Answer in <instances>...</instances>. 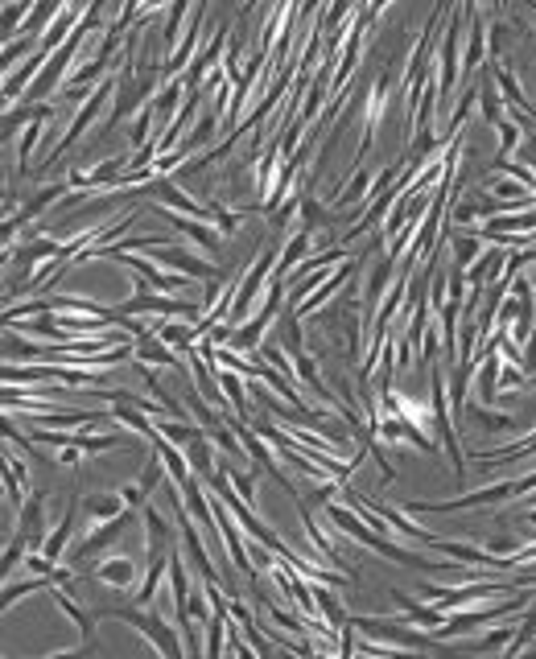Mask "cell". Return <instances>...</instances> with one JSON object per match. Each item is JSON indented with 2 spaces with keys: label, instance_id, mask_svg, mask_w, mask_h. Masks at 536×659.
<instances>
[{
  "label": "cell",
  "instance_id": "d4e9b609",
  "mask_svg": "<svg viewBox=\"0 0 536 659\" xmlns=\"http://www.w3.org/2000/svg\"><path fill=\"white\" fill-rule=\"evenodd\" d=\"M462 412L471 416L475 425H483L487 433H512V429H516V416H512V412H504V408H487V404H479V400H466Z\"/></svg>",
  "mask_w": 536,
  "mask_h": 659
},
{
  "label": "cell",
  "instance_id": "83f0119b",
  "mask_svg": "<svg viewBox=\"0 0 536 659\" xmlns=\"http://www.w3.org/2000/svg\"><path fill=\"white\" fill-rule=\"evenodd\" d=\"M219 375V388H223V396H227V404H231V412L240 416V421H248V412H252V404H248V388H244V379L236 375V371H215Z\"/></svg>",
  "mask_w": 536,
  "mask_h": 659
},
{
  "label": "cell",
  "instance_id": "5b68a950",
  "mask_svg": "<svg viewBox=\"0 0 536 659\" xmlns=\"http://www.w3.org/2000/svg\"><path fill=\"white\" fill-rule=\"evenodd\" d=\"M429 404H433V429H438V445L446 449V458L454 462V478L466 474V454L454 433V412H450V384L442 367H429Z\"/></svg>",
  "mask_w": 536,
  "mask_h": 659
},
{
  "label": "cell",
  "instance_id": "d6986e66",
  "mask_svg": "<svg viewBox=\"0 0 536 659\" xmlns=\"http://www.w3.org/2000/svg\"><path fill=\"white\" fill-rule=\"evenodd\" d=\"M95 577L104 581L108 589H132V581H137V561L124 557V552H116V557H104L95 565Z\"/></svg>",
  "mask_w": 536,
  "mask_h": 659
},
{
  "label": "cell",
  "instance_id": "4316f807",
  "mask_svg": "<svg viewBox=\"0 0 536 659\" xmlns=\"http://www.w3.org/2000/svg\"><path fill=\"white\" fill-rule=\"evenodd\" d=\"M273 342L281 346V351L293 359V355H301L306 351V338H301V318L293 314V309L285 305L281 314H277V334H273Z\"/></svg>",
  "mask_w": 536,
  "mask_h": 659
},
{
  "label": "cell",
  "instance_id": "d590c367",
  "mask_svg": "<svg viewBox=\"0 0 536 659\" xmlns=\"http://www.w3.org/2000/svg\"><path fill=\"white\" fill-rule=\"evenodd\" d=\"M38 46H42V42H33V38H17L13 46H5V66H13L21 54H38Z\"/></svg>",
  "mask_w": 536,
  "mask_h": 659
},
{
  "label": "cell",
  "instance_id": "cb8c5ba5",
  "mask_svg": "<svg viewBox=\"0 0 536 659\" xmlns=\"http://www.w3.org/2000/svg\"><path fill=\"white\" fill-rule=\"evenodd\" d=\"M157 338L165 342V346H174V351L186 359L190 351H194V346H198V338H203V334H198V326L194 322H157Z\"/></svg>",
  "mask_w": 536,
  "mask_h": 659
},
{
  "label": "cell",
  "instance_id": "74e56055",
  "mask_svg": "<svg viewBox=\"0 0 536 659\" xmlns=\"http://www.w3.org/2000/svg\"><path fill=\"white\" fill-rule=\"evenodd\" d=\"M524 524H528V528H524L520 536H524V544H528V540H536V507H532V511H524Z\"/></svg>",
  "mask_w": 536,
  "mask_h": 659
},
{
  "label": "cell",
  "instance_id": "30bf717a",
  "mask_svg": "<svg viewBox=\"0 0 536 659\" xmlns=\"http://www.w3.org/2000/svg\"><path fill=\"white\" fill-rule=\"evenodd\" d=\"M132 519H137V511H124V515H116V519H108V524H95L91 532H87V540L75 548V552H66V565H75L79 569V561H87V557H95V552H104L108 544H116L128 528H132Z\"/></svg>",
  "mask_w": 536,
  "mask_h": 659
},
{
  "label": "cell",
  "instance_id": "277c9868",
  "mask_svg": "<svg viewBox=\"0 0 536 659\" xmlns=\"http://www.w3.org/2000/svg\"><path fill=\"white\" fill-rule=\"evenodd\" d=\"M351 627L363 635V639H376V643H388L396 651H433L438 643H433V635H425L421 627H413V622L405 618H376V614H351L347 618Z\"/></svg>",
  "mask_w": 536,
  "mask_h": 659
},
{
  "label": "cell",
  "instance_id": "f546056e",
  "mask_svg": "<svg viewBox=\"0 0 536 659\" xmlns=\"http://www.w3.org/2000/svg\"><path fill=\"white\" fill-rule=\"evenodd\" d=\"M50 120H54V103H42V116L21 132V173H29V157H33V149H38V136H42V128Z\"/></svg>",
  "mask_w": 536,
  "mask_h": 659
},
{
  "label": "cell",
  "instance_id": "8fae6325",
  "mask_svg": "<svg viewBox=\"0 0 536 659\" xmlns=\"http://www.w3.org/2000/svg\"><path fill=\"white\" fill-rule=\"evenodd\" d=\"M153 211H157L165 223H170L174 231H182L194 248H207L211 256L219 252V244H223V231H219V227H211V223H198V219H186V215L170 211V206H153Z\"/></svg>",
  "mask_w": 536,
  "mask_h": 659
},
{
  "label": "cell",
  "instance_id": "4dcf8cb0",
  "mask_svg": "<svg viewBox=\"0 0 536 659\" xmlns=\"http://www.w3.org/2000/svg\"><path fill=\"white\" fill-rule=\"evenodd\" d=\"M512 639H516V622H504V627H495V631H487L483 639L462 643V647H466V651H508Z\"/></svg>",
  "mask_w": 536,
  "mask_h": 659
},
{
  "label": "cell",
  "instance_id": "ac0fdd59",
  "mask_svg": "<svg viewBox=\"0 0 536 659\" xmlns=\"http://www.w3.org/2000/svg\"><path fill=\"white\" fill-rule=\"evenodd\" d=\"M54 606L79 627V651H91V647H95V618H99V614H87L83 606H75L71 594H66L62 585H54Z\"/></svg>",
  "mask_w": 536,
  "mask_h": 659
},
{
  "label": "cell",
  "instance_id": "9c48e42d",
  "mask_svg": "<svg viewBox=\"0 0 536 659\" xmlns=\"http://www.w3.org/2000/svg\"><path fill=\"white\" fill-rule=\"evenodd\" d=\"M108 99H116V79H112V75H108L104 83H99V87H95V91L87 95V103H83V108H79V116L71 120V128H66V132H62V141H58V145L50 149V157L42 161V169H54V165H58V157H62L66 149H71V145L79 141V136H83V132H87L91 124H95V116H99V108H104V103H108Z\"/></svg>",
  "mask_w": 536,
  "mask_h": 659
},
{
  "label": "cell",
  "instance_id": "f35d334b",
  "mask_svg": "<svg viewBox=\"0 0 536 659\" xmlns=\"http://www.w3.org/2000/svg\"><path fill=\"white\" fill-rule=\"evenodd\" d=\"M528 13H532V21H536V5H532V9H528Z\"/></svg>",
  "mask_w": 536,
  "mask_h": 659
},
{
  "label": "cell",
  "instance_id": "52a82bcc",
  "mask_svg": "<svg viewBox=\"0 0 536 659\" xmlns=\"http://www.w3.org/2000/svg\"><path fill=\"white\" fill-rule=\"evenodd\" d=\"M462 21H466V13L462 9H450V17H446V38H442V50H438V58H433V66H438V108L450 99V91H454V83H458V75H462Z\"/></svg>",
  "mask_w": 536,
  "mask_h": 659
},
{
  "label": "cell",
  "instance_id": "8992f818",
  "mask_svg": "<svg viewBox=\"0 0 536 659\" xmlns=\"http://www.w3.org/2000/svg\"><path fill=\"white\" fill-rule=\"evenodd\" d=\"M99 618H120V622H128L137 635H145L161 655H170V659H178V655H186V643H182V631H174V627H165V618H157V614H145V610H128V606H116V610H99Z\"/></svg>",
  "mask_w": 536,
  "mask_h": 659
},
{
  "label": "cell",
  "instance_id": "836d02e7",
  "mask_svg": "<svg viewBox=\"0 0 536 659\" xmlns=\"http://www.w3.org/2000/svg\"><path fill=\"white\" fill-rule=\"evenodd\" d=\"M223 470H227V478H231V487L240 491V499L256 503V474H252V470H240V466H223Z\"/></svg>",
  "mask_w": 536,
  "mask_h": 659
},
{
  "label": "cell",
  "instance_id": "4fadbf2b",
  "mask_svg": "<svg viewBox=\"0 0 536 659\" xmlns=\"http://www.w3.org/2000/svg\"><path fill=\"white\" fill-rule=\"evenodd\" d=\"M66 190H71V182H54V186H46V190H38V194H33L25 206H21V211L17 215H5V227H0V231H5V244H9V239L29 223V219H38L42 211H46V206H54L58 198H66Z\"/></svg>",
  "mask_w": 536,
  "mask_h": 659
},
{
  "label": "cell",
  "instance_id": "484cf974",
  "mask_svg": "<svg viewBox=\"0 0 536 659\" xmlns=\"http://www.w3.org/2000/svg\"><path fill=\"white\" fill-rule=\"evenodd\" d=\"M372 186H376V169H372V165H359L355 178H351L339 194H334V202H339V206H351V211H355V206H363L367 198H372Z\"/></svg>",
  "mask_w": 536,
  "mask_h": 659
},
{
  "label": "cell",
  "instance_id": "2e32d148",
  "mask_svg": "<svg viewBox=\"0 0 536 659\" xmlns=\"http://www.w3.org/2000/svg\"><path fill=\"white\" fill-rule=\"evenodd\" d=\"M310 252H314V235L310 231H293L285 244H281V256H277V281H289V276L310 260Z\"/></svg>",
  "mask_w": 536,
  "mask_h": 659
},
{
  "label": "cell",
  "instance_id": "7c38bea8",
  "mask_svg": "<svg viewBox=\"0 0 536 659\" xmlns=\"http://www.w3.org/2000/svg\"><path fill=\"white\" fill-rule=\"evenodd\" d=\"M388 598H392V606H396V614L405 618V622H413V627H421V631H438L442 622H446V614L433 606V602H417V598H409L405 589H388Z\"/></svg>",
  "mask_w": 536,
  "mask_h": 659
},
{
  "label": "cell",
  "instance_id": "6da1fadb",
  "mask_svg": "<svg viewBox=\"0 0 536 659\" xmlns=\"http://www.w3.org/2000/svg\"><path fill=\"white\" fill-rule=\"evenodd\" d=\"M524 491H536V470L524 478H508V482H491V487L475 491V495H458L446 503H405L409 515H454V511H475V507H499V503H512Z\"/></svg>",
  "mask_w": 536,
  "mask_h": 659
},
{
  "label": "cell",
  "instance_id": "7a4b0ae2",
  "mask_svg": "<svg viewBox=\"0 0 536 659\" xmlns=\"http://www.w3.org/2000/svg\"><path fill=\"white\" fill-rule=\"evenodd\" d=\"M532 602V594H524V589H516L512 598H504V602H491V606H462V610H450L446 614V622L438 631H433V643H450V639H458V635H475V631H483L487 622H504L508 614H516V610H524Z\"/></svg>",
  "mask_w": 536,
  "mask_h": 659
},
{
  "label": "cell",
  "instance_id": "5bb4252c",
  "mask_svg": "<svg viewBox=\"0 0 536 659\" xmlns=\"http://www.w3.org/2000/svg\"><path fill=\"white\" fill-rule=\"evenodd\" d=\"M17 532H21L33 548H42V544H46L50 528H46V499H42V495H33V491H29V499H25L21 511H17Z\"/></svg>",
  "mask_w": 536,
  "mask_h": 659
},
{
  "label": "cell",
  "instance_id": "603a6c76",
  "mask_svg": "<svg viewBox=\"0 0 536 659\" xmlns=\"http://www.w3.org/2000/svg\"><path fill=\"white\" fill-rule=\"evenodd\" d=\"M128 511V503H124V495L120 491H104V495H87L83 499V519L87 524H108V519H116V515H124Z\"/></svg>",
  "mask_w": 536,
  "mask_h": 659
},
{
  "label": "cell",
  "instance_id": "1f68e13d",
  "mask_svg": "<svg viewBox=\"0 0 536 659\" xmlns=\"http://www.w3.org/2000/svg\"><path fill=\"white\" fill-rule=\"evenodd\" d=\"M170 573V552L165 557H153V565H149V573H145V581H141V594H137V606H149L153 598H157V585H161V577Z\"/></svg>",
  "mask_w": 536,
  "mask_h": 659
},
{
  "label": "cell",
  "instance_id": "44dd1931",
  "mask_svg": "<svg viewBox=\"0 0 536 659\" xmlns=\"http://www.w3.org/2000/svg\"><path fill=\"white\" fill-rule=\"evenodd\" d=\"M297 198H301V202H297V211H301V231L318 235L322 227H339V211H326L322 198H314L310 190H301Z\"/></svg>",
  "mask_w": 536,
  "mask_h": 659
},
{
  "label": "cell",
  "instance_id": "ffe728a7",
  "mask_svg": "<svg viewBox=\"0 0 536 659\" xmlns=\"http://www.w3.org/2000/svg\"><path fill=\"white\" fill-rule=\"evenodd\" d=\"M442 231H450L446 239H450V248H454V264L458 268H471L487 252V239L479 231H458V227H446V223H442Z\"/></svg>",
  "mask_w": 536,
  "mask_h": 659
},
{
  "label": "cell",
  "instance_id": "f1b7e54d",
  "mask_svg": "<svg viewBox=\"0 0 536 659\" xmlns=\"http://www.w3.org/2000/svg\"><path fill=\"white\" fill-rule=\"evenodd\" d=\"M479 83V112H483V120L491 124V128H499L508 120V103H504V95H499L495 87H491V79H475Z\"/></svg>",
  "mask_w": 536,
  "mask_h": 659
},
{
  "label": "cell",
  "instance_id": "e575fe53",
  "mask_svg": "<svg viewBox=\"0 0 536 659\" xmlns=\"http://www.w3.org/2000/svg\"><path fill=\"white\" fill-rule=\"evenodd\" d=\"M25 548H33V544H29V540H25L21 532H17V536H13L9 544H5V557H0V569H5V577H9V569H13V565H21Z\"/></svg>",
  "mask_w": 536,
  "mask_h": 659
},
{
  "label": "cell",
  "instance_id": "e0dca14e",
  "mask_svg": "<svg viewBox=\"0 0 536 659\" xmlns=\"http://www.w3.org/2000/svg\"><path fill=\"white\" fill-rule=\"evenodd\" d=\"M141 519H145V552H149V561L153 557H165V552H170L178 540H174V528L165 524V515L157 511V507H141Z\"/></svg>",
  "mask_w": 536,
  "mask_h": 659
},
{
  "label": "cell",
  "instance_id": "3957f363",
  "mask_svg": "<svg viewBox=\"0 0 536 659\" xmlns=\"http://www.w3.org/2000/svg\"><path fill=\"white\" fill-rule=\"evenodd\" d=\"M396 62H400V50L380 66V75H376V83L367 87V103H363V132H359V149H355V165H363V153H367V145L376 141V132H380V124H384V116H388V108L396 103V91H400V75H396Z\"/></svg>",
  "mask_w": 536,
  "mask_h": 659
},
{
  "label": "cell",
  "instance_id": "7402d4cb",
  "mask_svg": "<svg viewBox=\"0 0 536 659\" xmlns=\"http://www.w3.org/2000/svg\"><path fill=\"white\" fill-rule=\"evenodd\" d=\"M504 248H499V244H487V252L471 264V268H466V281H471V285H499V276H504Z\"/></svg>",
  "mask_w": 536,
  "mask_h": 659
},
{
  "label": "cell",
  "instance_id": "ba28073f",
  "mask_svg": "<svg viewBox=\"0 0 536 659\" xmlns=\"http://www.w3.org/2000/svg\"><path fill=\"white\" fill-rule=\"evenodd\" d=\"M376 437L388 441V445H413L417 454H425V458H438V454H442V445L433 441L417 421H409V416L400 412V408L380 416V421H376Z\"/></svg>",
  "mask_w": 536,
  "mask_h": 659
},
{
  "label": "cell",
  "instance_id": "9a60e30c",
  "mask_svg": "<svg viewBox=\"0 0 536 659\" xmlns=\"http://www.w3.org/2000/svg\"><path fill=\"white\" fill-rule=\"evenodd\" d=\"M178 524H182V548L190 552L194 569L203 573V581H219V569H215V561H211V552H207L203 536H198V524L190 519V511H182V515H178Z\"/></svg>",
  "mask_w": 536,
  "mask_h": 659
},
{
  "label": "cell",
  "instance_id": "d6a6232c",
  "mask_svg": "<svg viewBox=\"0 0 536 659\" xmlns=\"http://www.w3.org/2000/svg\"><path fill=\"white\" fill-rule=\"evenodd\" d=\"M495 132H499V153H495V157H512V153L524 145V128H520L512 116H508L504 124H499Z\"/></svg>",
  "mask_w": 536,
  "mask_h": 659
},
{
  "label": "cell",
  "instance_id": "8d00e7d4",
  "mask_svg": "<svg viewBox=\"0 0 536 659\" xmlns=\"http://www.w3.org/2000/svg\"><path fill=\"white\" fill-rule=\"evenodd\" d=\"M120 495H124V503H128L132 511H141V507L149 503V495L141 491V482H128V487H120Z\"/></svg>",
  "mask_w": 536,
  "mask_h": 659
}]
</instances>
